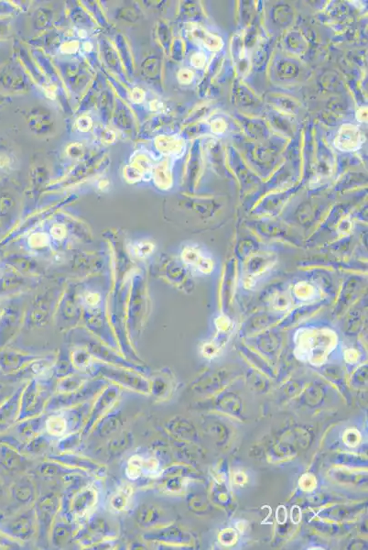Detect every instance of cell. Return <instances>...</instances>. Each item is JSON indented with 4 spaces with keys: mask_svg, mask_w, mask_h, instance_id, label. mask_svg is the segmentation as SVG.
I'll use <instances>...</instances> for the list:
<instances>
[{
    "mask_svg": "<svg viewBox=\"0 0 368 550\" xmlns=\"http://www.w3.org/2000/svg\"><path fill=\"white\" fill-rule=\"evenodd\" d=\"M118 531L109 518L99 507L87 518L75 534V542L82 549H88L94 544L106 539H118Z\"/></svg>",
    "mask_w": 368,
    "mask_h": 550,
    "instance_id": "obj_1",
    "label": "cell"
},
{
    "mask_svg": "<svg viewBox=\"0 0 368 550\" xmlns=\"http://www.w3.org/2000/svg\"><path fill=\"white\" fill-rule=\"evenodd\" d=\"M37 521L38 546L40 548L50 546V533L53 522L61 511L62 495L55 492L40 495L34 502Z\"/></svg>",
    "mask_w": 368,
    "mask_h": 550,
    "instance_id": "obj_2",
    "label": "cell"
},
{
    "mask_svg": "<svg viewBox=\"0 0 368 550\" xmlns=\"http://www.w3.org/2000/svg\"><path fill=\"white\" fill-rule=\"evenodd\" d=\"M55 392V389L46 381L31 380L22 390L18 422L45 413L46 405Z\"/></svg>",
    "mask_w": 368,
    "mask_h": 550,
    "instance_id": "obj_3",
    "label": "cell"
},
{
    "mask_svg": "<svg viewBox=\"0 0 368 550\" xmlns=\"http://www.w3.org/2000/svg\"><path fill=\"white\" fill-rule=\"evenodd\" d=\"M96 480L78 490L72 496L67 507L60 511V513L74 522L78 527L99 508L100 493Z\"/></svg>",
    "mask_w": 368,
    "mask_h": 550,
    "instance_id": "obj_4",
    "label": "cell"
},
{
    "mask_svg": "<svg viewBox=\"0 0 368 550\" xmlns=\"http://www.w3.org/2000/svg\"><path fill=\"white\" fill-rule=\"evenodd\" d=\"M108 385V383L97 380V381L87 382L77 391L66 392V394L55 392L46 405L45 412L50 413V412L67 409V408L92 402Z\"/></svg>",
    "mask_w": 368,
    "mask_h": 550,
    "instance_id": "obj_5",
    "label": "cell"
},
{
    "mask_svg": "<svg viewBox=\"0 0 368 550\" xmlns=\"http://www.w3.org/2000/svg\"><path fill=\"white\" fill-rule=\"evenodd\" d=\"M122 394L121 387L114 385V383H108L102 390V392L96 396L93 401L90 413L88 414L86 425H84L83 430H82V436H83L84 439L90 436L94 425L104 416H106L110 411L114 409L116 405H118L119 400H121Z\"/></svg>",
    "mask_w": 368,
    "mask_h": 550,
    "instance_id": "obj_6",
    "label": "cell"
},
{
    "mask_svg": "<svg viewBox=\"0 0 368 550\" xmlns=\"http://www.w3.org/2000/svg\"><path fill=\"white\" fill-rule=\"evenodd\" d=\"M0 530L18 542H26L37 535V521L34 506L16 515L0 524Z\"/></svg>",
    "mask_w": 368,
    "mask_h": 550,
    "instance_id": "obj_7",
    "label": "cell"
},
{
    "mask_svg": "<svg viewBox=\"0 0 368 550\" xmlns=\"http://www.w3.org/2000/svg\"><path fill=\"white\" fill-rule=\"evenodd\" d=\"M47 460H51L65 464L66 466L74 469L84 471L90 476L97 480H102L108 474V470L105 465L92 460L87 456L75 453V452H66V453H50L46 456Z\"/></svg>",
    "mask_w": 368,
    "mask_h": 550,
    "instance_id": "obj_8",
    "label": "cell"
},
{
    "mask_svg": "<svg viewBox=\"0 0 368 550\" xmlns=\"http://www.w3.org/2000/svg\"><path fill=\"white\" fill-rule=\"evenodd\" d=\"M78 524L74 522L59 513L50 533V546L55 549H68L75 542V534L78 529Z\"/></svg>",
    "mask_w": 368,
    "mask_h": 550,
    "instance_id": "obj_9",
    "label": "cell"
},
{
    "mask_svg": "<svg viewBox=\"0 0 368 550\" xmlns=\"http://www.w3.org/2000/svg\"><path fill=\"white\" fill-rule=\"evenodd\" d=\"M134 519L145 531L166 526L165 510L155 502L143 501L134 509Z\"/></svg>",
    "mask_w": 368,
    "mask_h": 550,
    "instance_id": "obj_10",
    "label": "cell"
},
{
    "mask_svg": "<svg viewBox=\"0 0 368 550\" xmlns=\"http://www.w3.org/2000/svg\"><path fill=\"white\" fill-rule=\"evenodd\" d=\"M143 539L145 541L160 545H184L190 541L186 533L172 524L146 530Z\"/></svg>",
    "mask_w": 368,
    "mask_h": 550,
    "instance_id": "obj_11",
    "label": "cell"
},
{
    "mask_svg": "<svg viewBox=\"0 0 368 550\" xmlns=\"http://www.w3.org/2000/svg\"><path fill=\"white\" fill-rule=\"evenodd\" d=\"M30 457L22 453L11 443H0V467L11 473H20L29 469Z\"/></svg>",
    "mask_w": 368,
    "mask_h": 550,
    "instance_id": "obj_12",
    "label": "cell"
},
{
    "mask_svg": "<svg viewBox=\"0 0 368 550\" xmlns=\"http://www.w3.org/2000/svg\"><path fill=\"white\" fill-rule=\"evenodd\" d=\"M102 373L119 387L130 390L135 394L150 395V382L138 374L114 370H102Z\"/></svg>",
    "mask_w": 368,
    "mask_h": 550,
    "instance_id": "obj_13",
    "label": "cell"
},
{
    "mask_svg": "<svg viewBox=\"0 0 368 550\" xmlns=\"http://www.w3.org/2000/svg\"><path fill=\"white\" fill-rule=\"evenodd\" d=\"M124 422L122 411L116 407L94 425L90 435H96L100 439L108 440L116 434L121 431Z\"/></svg>",
    "mask_w": 368,
    "mask_h": 550,
    "instance_id": "obj_14",
    "label": "cell"
},
{
    "mask_svg": "<svg viewBox=\"0 0 368 550\" xmlns=\"http://www.w3.org/2000/svg\"><path fill=\"white\" fill-rule=\"evenodd\" d=\"M24 386L16 390L13 395L0 405V434L8 431L18 423L21 409V396Z\"/></svg>",
    "mask_w": 368,
    "mask_h": 550,
    "instance_id": "obj_15",
    "label": "cell"
},
{
    "mask_svg": "<svg viewBox=\"0 0 368 550\" xmlns=\"http://www.w3.org/2000/svg\"><path fill=\"white\" fill-rule=\"evenodd\" d=\"M134 496L135 489L132 484L128 483H119L116 487L114 492L109 495L108 506L110 510L116 515L131 510Z\"/></svg>",
    "mask_w": 368,
    "mask_h": 550,
    "instance_id": "obj_16",
    "label": "cell"
},
{
    "mask_svg": "<svg viewBox=\"0 0 368 550\" xmlns=\"http://www.w3.org/2000/svg\"><path fill=\"white\" fill-rule=\"evenodd\" d=\"M363 143V134L357 126L353 124L342 125L335 140V147L345 153L359 150Z\"/></svg>",
    "mask_w": 368,
    "mask_h": 550,
    "instance_id": "obj_17",
    "label": "cell"
},
{
    "mask_svg": "<svg viewBox=\"0 0 368 550\" xmlns=\"http://www.w3.org/2000/svg\"><path fill=\"white\" fill-rule=\"evenodd\" d=\"M11 496L16 504L22 506L33 505L38 498L33 480L29 476H23L16 480L11 487Z\"/></svg>",
    "mask_w": 368,
    "mask_h": 550,
    "instance_id": "obj_18",
    "label": "cell"
},
{
    "mask_svg": "<svg viewBox=\"0 0 368 550\" xmlns=\"http://www.w3.org/2000/svg\"><path fill=\"white\" fill-rule=\"evenodd\" d=\"M56 439L46 432L39 434L33 438L28 439L22 446L21 451L28 457H43L52 453L53 446H55Z\"/></svg>",
    "mask_w": 368,
    "mask_h": 550,
    "instance_id": "obj_19",
    "label": "cell"
},
{
    "mask_svg": "<svg viewBox=\"0 0 368 550\" xmlns=\"http://www.w3.org/2000/svg\"><path fill=\"white\" fill-rule=\"evenodd\" d=\"M36 473L40 476L44 478V479H62L65 476L70 475V474L89 475V474L84 473V471L74 469V468L66 466V465L60 463V462L47 460V458L42 463L38 465Z\"/></svg>",
    "mask_w": 368,
    "mask_h": 550,
    "instance_id": "obj_20",
    "label": "cell"
},
{
    "mask_svg": "<svg viewBox=\"0 0 368 550\" xmlns=\"http://www.w3.org/2000/svg\"><path fill=\"white\" fill-rule=\"evenodd\" d=\"M133 434L128 430L122 429L121 432L116 434L115 436L108 439V445H106V454H108L109 460H115L130 451L133 447Z\"/></svg>",
    "mask_w": 368,
    "mask_h": 550,
    "instance_id": "obj_21",
    "label": "cell"
},
{
    "mask_svg": "<svg viewBox=\"0 0 368 550\" xmlns=\"http://www.w3.org/2000/svg\"><path fill=\"white\" fill-rule=\"evenodd\" d=\"M47 413L40 416L27 418L16 424V431L26 440L33 438L39 434L45 432V419Z\"/></svg>",
    "mask_w": 368,
    "mask_h": 550,
    "instance_id": "obj_22",
    "label": "cell"
},
{
    "mask_svg": "<svg viewBox=\"0 0 368 550\" xmlns=\"http://www.w3.org/2000/svg\"><path fill=\"white\" fill-rule=\"evenodd\" d=\"M191 39L197 43L198 45L212 52H218L224 46V42L219 36L216 35L206 29L200 26H194L190 31Z\"/></svg>",
    "mask_w": 368,
    "mask_h": 550,
    "instance_id": "obj_23",
    "label": "cell"
},
{
    "mask_svg": "<svg viewBox=\"0 0 368 550\" xmlns=\"http://www.w3.org/2000/svg\"><path fill=\"white\" fill-rule=\"evenodd\" d=\"M45 432L56 439L68 435V423L62 410L47 413Z\"/></svg>",
    "mask_w": 368,
    "mask_h": 550,
    "instance_id": "obj_24",
    "label": "cell"
},
{
    "mask_svg": "<svg viewBox=\"0 0 368 550\" xmlns=\"http://www.w3.org/2000/svg\"><path fill=\"white\" fill-rule=\"evenodd\" d=\"M143 478L157 479L162 475V461L154 452L140 451Z\"/></svg>",
    "mask_w": 368,
    "mask_h": 550,
    "instance_id": "obj_25",
    "label": "cell"
},
{
    "mask_svg": "<svg viewBox=\"0 0 368 550\" xmlns=\"http://www.w3.org/2000/svg\"><path fill=\"white\" fill-rule=\"evenodd\" d=\"M83 440L81 431L68 434V435L57 439L55 444L56 451H57V453L77 452L81 448Z\"/></svg>",
    "mask_w": 368,
    "mask_h": 550,
    "instance_id": "obj_26",
    "label": "cell"
},
{
    "mask_svg": "<svg viewBox=\"0 0 368 550\" xmlns=\"http://www.w3.org/2000/svg\"><path fill=\"white\" fill-rule=\"evenodd\" d=\"M124 474L130 482H138L141 478H143V471H141L140 452H135L126 461Z\"/></svg>",
    "mask_w": 368,
    "mask_h": 550,
    "instance_id": "obj_27",
    "label": "cell"
},
{
    "mask_svg": "<svg viewBox=\"0 0 368 550\" xmlns=\"http://www.w3.org/2000/svg\"><path fill=\"white\" fill-rule=\"evenodd\" d=\"M166 427L169 433L179 439H189L193 436V429L184 418L175 417L169 420Z\"/></svg>",
    "mask_w": 368,
    "mask_h": 550,
    "instance_id": "obj_28",
    "label": "cell"
},
{
    "mask_svg": "<svg viewBox=\"0 0 368 550\" xmlns=\"http://www.w3.org/2000/svg\"><path fill=\"white\" fill-rule=\"evenodd\" d=\"M87 380L84 377L79 376H69L62 378L55 385V392L58 394H66V392H71L77 391V390L82 387V386L86 385Z\"/></svg>",
    "mask_w": 368,
    "mask_h": 550,
    "instance_id": "obj_29",
    "label": "cell"
},
{
    "mask_svg": "<svg viewBox=\"0 0 368 550\" xmlns=\"http://www.w3.org/2000/svg\"><path fill=\"white\" fill-rule=\"evenodd\" d=\"M160 140L158 145H160V149L162 150V152L165 153L180 155V154L184 152V143L177 139V138L165 137L160 138Z\"/></svg>",
    "mask_w": 368,
    "mask_h": 550,
    "instance_id": "obj_30",
    "label": "cell"
},
{
    "mask_svg": "<svg viewBox=\"0 0 368 550\" xmlns=\"http://www.w3.org/2000/svg\"><path fill=\"white\" fill-rule=\"evenodd\" d=\"M72 364L81 370L89 369L92 366L91 355L87 351H77L72 353Z\"/></svg>",
    "mask_w": 368,
    "mask_h": 550,
    "instance_id": "obj_31",
    "label": "cell"
},
{
    "mask_svg": "<svg viewBox=\"0 0 368 550\" xmlns=\"http://www.w3.org/2000/svg\"><path fill=\"white\" fill-rule=\"evenodd\" d=\"M119 544L118 539H106L104 541L94 544L92 546H90L88 549H118Z\"/></svg>",
    "mask_w": 368,
    "mask_h": 550,
    "instance_id": "obj_32",
    "label": "cell"
},
{
    "mask_svg": "<svg viewBox=\"0 0 368 550\" xmlns=\"http://www.w3.org/2000/svg\"><path fill=\"white\" fill-rule=\"evenodd\" d=\"M191 62L195 68H203L206 64V56L202 52L194 53L191 56Z\"/></svg>",
    "mask_w": 368,
    "mask_h": 550,
    "instance_id": "obj_33",
    "label": "cell"
},
{
    "mask_svg": "<svg viewBox=\"0 0 368 550\" xmlns=\"http://www.w3.org/2000/svg\"><path fill=\"white\" fill-rule=\"evenodd\" d=\"M15 392L16 390L11 386L0 385V405L4 404Z\"/></svg>",
    "mask_w": 368,
    "mask_h": 550,
    "instance_id": "obj_34",
    "label": "cell"
},
{
    "mask_svg": "<svg viewBox=\"0 0 368 550\" xmlns=\"http://www.w3.org/2000/svg\"><path fill=\"white\" fill-rule=\"evenodd\" d=\"M178 78L182 84H188L193 82L194 75L193 72L188 70V69H182L180 73L178 75Z\"/></svg>",
    "mask_w": 368,
    "mask_h": 550,
    "instance_id": "obj_35",
    "label": "cell"
},
{
    "mask_svg": "<svg viewBox=\"0 0 368 550\" xmlns=\"http://www.w3.org/2000/svg\"><path fill=\"white\" fill-rule=\"evenodd\" d=\"M152 245L147 243V242H145V243L138 244V246L135 248V253H136L140 257L147 256V254L152 253Z\"/></svg>",
    "mask_w": 368,
    "mask_h": 550,
    "instance_id": "obj_36",
    "label": "cell"
},
{
    "mask_svg": "<svg viewBox=\"0 0 368 550\" xmlns=\"http://www.w3.org/2000/svg\"><path fill=\"white\" fill-rule=\"evenodd\" d=\"M226 124L221 119H215L212 122V131L216 134H221L225 131Z\"/></svg>",
    "mask_w": 368,
    "mask_h": 550,
    "instance_id": "obj_37",
    "label": "cell"
},
{
    "mask_svg": "<svg viewBox=\"0 0 368 550\" xmlns=\"http://www.w3.org/2000/svg\"><path fill=\"white\" fill-rule=\"evenodd\" d=\"M357 117L360 122H367V109L363 108L357 111Z\"/></svg>",
    "mask_w": 368,
    "mask_h": 550,
    "instance_id": "obj_38",
    "label": "cell"
},
{
    "mask_svg": "<svg viewBox=\"0 0 368 550\" xmlns=\"http://www.w3.org/2000/svg\"><path fill=\"white\" fill-rule=\"evenodd\" d=\"M6 33H7V26L4 22L0 21V38L4 36Z\"/></svg>",
    "mask_w": 368,
    "mask_h": 550,
    "instance_id": "obj_39",
    "label": "cell"
},
{
    "mask_svg": "<svg viewBox=\"0 0 368 550\" xmlns=\"http://www.w3.org/2000/svg\"><path fill=\"white\" fill-rule=\"evenodd\" d=\"M2 493H3V487H2L1 482H0V496L2 495Z\"/></svg>",
    "mask_w": 368,
    "mask_h": 550,
    "instance_id": "obj_40",
    "label": "cell"
},
{
    "mask_svg": "<svg viewBox=\"0 0 368 550\" xmlns=\"http://www.w3.org/2000/svg\"><path fill=\"white\" fill-rule=\"evenodd\" d=\"M0 100H1V99H0Z\"/></svg>",
    "mask_w": 368,
    "mask_h": 550,
    "instance_id": "obj_41",
    "label": "cell"
}]
</instances>
